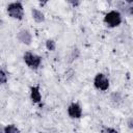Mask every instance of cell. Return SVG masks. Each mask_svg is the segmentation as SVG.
I'll return each instance as SVG.
<instances>
[{"label": "cell", "mask_w": 133, "mask_h": 133, "mask_svg": "<svg viewBox=\"0 0 133 133\" xmlns=\"http://www.w3.org/2000/svg\"><path fill=\"white\" fill-rule=\"evenodd\" d=\"M30 100L33 104H39L42 102V94L38 85H33L30 87Z\"/></svg>", "instance_id": "ba28073f"}, {"label": "cell", "mask_w": 133, "mask_h": 133, "mask_svg": "<svg viewBox=\"0 0 133 133\" xmlns=\"http://www.w3.org/2000/svg\"><path fill=\"white\" fill-rule=\"evenodd\" d=\"M127 125H128V127H129L130 129H132V130H133V117H131V118H129V119H128Z\"/></svg>", "instance_id": "e0dca14e"}, {"label": "cell", "mask_w": 133, "mask_h": 133, "mask_svg": "<svg viewBox=\"0 0 133 133\" xmlns=\"http://www.w3.org/2000/svg\"><path fill=\"white\" fill-rule=\"evenodd\" d=\"M111 101L114 102L116 105H117L119 102H122L121 94H119V92H114V94H112V95H111Z\"/></svg>", "instance_id": "4fadbf2b"}, {"label": "cell", "mask_w": 133, "mask_h": 133, "mask_svg": "<svg viewBox=\"0 0 133 133\" xmlns=\"http://www.w3.org/2000/svg\"><path fill=\"white\" fill-rule=\"evenodd\" d=\"M45 46H46V49H47L48 51H51V52L55 51V49H56V43H55V41L52 39V38H48V39L46 41Z\"/></svg>", "instance_id": "8fae6325"}, {"label": "cell", "mask_w": 133, "mask_h": 133, "mask_svg": "<svg viewBox=\"0 0 133 133\" xmlns=\"http://www.w3.org/2000/svg\"><path fill=\"white\" fill-rule=\"evenodd\" d=\"M25 64L31 70H37L42 63V57L32 52H25L23 55Z\"/></svg>", "instance_id": "3957f363"}, {"label": "cell", "mask_w": 133, "mask_h": 133, "mask_svg": "<svg viewBox=\"0 0 133 133\" xmlns=\"http://www.w3.org/2000/svg\"><path fill=\"white\" fill-rule=\"evenodd\" d=\"M2 133H21L20 129L15 124H8L2 128Z\"/></svg>", "instance_id": "30bf717a"}, {"label": "cell", "mask_w": 133, "mask_h": 133, "mask_svg": "<svg viewBox=\"0 0 133 133\" xmlns=\"http://www.w3.org/2000/svg\"><path fill=\"white\" fill-rule=\"evenodd\" d=\"M101 133H119L116 129L112 128V127H103L101 130Z\"/></svg>", "instance_id": "5bb4252c"}, {"label": "cell", "mask_w": 133, "mask_h": 133, "mask_svg": "<svg viewBox=\"0 0 133 133\" xmlns=\"http://www.w3.org/2000/svg\"><path fill=\"white\" fill-rule=\"evenodd\" d=\"M103 21H104V23L107 27L115 28V27H118L122 24L123 17H122V14L118 10L113 9V10H110L107 14H105Z\"/></svg>", "instance_id": "6da1fadb"}, {"label": "cell", "mask_w": 133, "mask_h": 133, "mask_svg": "<svg viewBox=\"0 0 133 133\" xmlns=\"http://www.w3.org/2000/svg\"><path fill=\"white\" fill-rule=\"evenodd\" d=\"M74 75H75L74 70L70 69V70H68V71L65 72V79H66V80H70L71 78H73V77H74Z\"/></svg>", "instance_id": "9a60e30c"}, {"label": "cell", "mask_w": 133, "mask_h": 133, "mask_svg": "<svg viewBox=\"0 0 133 133\" xmlns=\"http://www.w3.org/2000/svg\"><path fill=\"white\" fill-rule=\"evenodd\" d=\"M17 39L21 44H24L26 46H29L31 44V42H32V35H31V33H30L29 30H27V29H21L17 33Z\"/></svg>", "instance_id": "8992f818"}, {"label": "cell", "mask_w": 133, "mask_h": 133, "mask_svg": "<svg viewBox=\"0 0 133 133\" xmlns=\"http://www.w3.org/2000/svg\"><path fill=\"white\" fill-rule=\"evenodd\" d=\"M31 17L34 20V22H36V23H43L46 20V17H45L44 12L42 10L37 9V8H32L31 9Z\"/></svg>", "instance_id": "9c48e42d"}, {"label": "cell", "mask_w": 133, "mask_h": 133, "mask_svg": "<svg viewBox=\"0 0 133 133\" xmlns=\"http://www.w3.org/2000/svg\"><path fill=\"white\" fill-rule=\"evenodd\" d=\"M68 115L71 117V118H80L82 116V107L80 106L79 103H76V102H73L71 103L69 106H68Z\"/></svg>", "instance_id": "5b68a950"}, {"label": "cell", "mask_w": 133, "mask_h": 133, "mask_svg": "<svg viewBox=\"0 0 133 133\" xmlns=\"http://www.w3.org/2000/svg\"><path fill=\"white\" fill-rule=\"evenodd\" d=\"M46 3H47V1H44V2H39L38 4H39V6H44Z\"/></svg>", "instance_id": "ac0fdd59"}, {"label": "cell", "mask_w": 133, "mask_h": 133, "mask_svg": "<svg viewBox=\"0 0 133 133\" xmlns=\"http://www.w3.org/2000/svg\"><path fill=\"white\" fill-rule=\"evenodd\" d=\"M8 80V75L6 73V71L4 69H1L0 70V83L1 84H5Z\"/></svg>", "instance_id": "7c38bea8"}, {"label": "cell", "mask_w": 133, "mask_h": 133, "mask_svg": "<svg viewBox=\"0 0 133 133\" xmlns=\"http://www.w3.org/2000/svg\"><path fill=\"white\" fill-rule=\"evenodd\" d=\"M68 3L69 4H71L72 6H74V7H77L78 5H80L81 4V2L80 1H73V0H69L68 1Z\"/></svg>", "instance_id": "2e32d148"}, {"label": "cell", "mask_w": 133, "mask_h": 133, "mask_svg": "<svg viewBox=\"0 0 133 133\" xmlns=\"http://www.w3.org/2000/svg\"><path fill=\"white\" fill-rule=\"evenodd\" d=\"M109 79L103 73H98L94 78V86L100 91H106L109 88Z\"/></svg>", "instance_id": "277c9868"}, {"label": "cell", "mask_w": 133, "mask_h": 133, "mask_svg": "<svg viewBox=\"0 0 133 133\" xmlns=\"http://www.w3.org/2000/svg\"><path fill=\"white\" fill-rule=\"evenodd\" d=\"M116 8H118L119 12H123L126 16L132 17L133 16V4H129L126 1H118L115 3Z\"/></svg>", "instance_id": "52a82bcc"}, {"label": "cell", "mask_w": 133, "mask_h": 133, "mask_svg": "<svg viewBox=\"0 0 133 133\" xmlns=\"http://www.w3.org/2000/svg\"><path fill=\"white\" fill-rule=\"evenodd\" d=\"M6 12L7 15L15 19V20H23L24 18V7L23 4L19 1H15V2H10L7 4L6 6Z\"/></svg>", "instance_id": "7a4b0ae2"}]
</instances>
